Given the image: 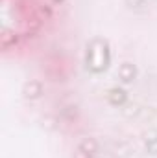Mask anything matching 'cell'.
<instances>
[{"instance_id":"cell-1","label":"cell","mask_w":157,"mask_h":158,"mask_svg":"<svg viewBox=\"0 0 157 158\" xmlns=\"http://www.w3.org/2000/svg\"><path fill=\"white\" fill-rule=\"evenodd\" d=\"M111 53L107 42L102 39H94L87 46V68L91 72H102L109 66Z\"/></svg>"},{"instance_id":"cell-2","label":"cell","mask_w":157,"mask_h":158,"mask_svg":"<svg viewBox=\"0 0 157 158\" xmlns=\"http://www.w3.org/2000/svg\"><path fill=\"white\" fill-rule=\"evenodd\" d=\"M41 94H43V85H41L39 81L32 79L30 83H26V85H24V96H26V98L35 99V98H39Z\"/></svg>"},{"instance_id":"cell-3","label":"cell","mask_w":157,"mask_h":158,"mask_svg":"<svg viewBox=\"0 0 157 158\" xmlns=\"http://www.w3.org/2000/svg\"><path fill=\"white\" fill-rule=\"evenodd\" d=\"M135 74H137V70H135V66L129 64V63H126V64H122V66L118 68V77L122 79L124 83L133 81V79H135Z\"/></svg>"},{"instance_id":"cell-4","label":"cell","mask_w":157,"mask_h":158,"mask_svg":"<svg viewBox=\"0 0 157 158\" xmlns=\"http://www.w3.org/2000/svg\"><path fill=\"white\" fill-rule=\"evenodd\" d=\"M96 149H98V143L92 138H87L79 143V153H83V155H94Z\"/></svg>"},{"instance_id":"cell-5","label":"cell","mask_w":157,"mask_h":158,"mask_svg":"<svg viewBox=\"0 0 157 158\" xmlns=\"http://www.w3.org/2000/svg\"><path fill=\"white\" fill-rule=\"evenodd\" d=\"M109 99H111L113 105H122V103L126 101V92H124L122 88H113V90L109 92Z\"/></svg>"},{"instance_id":"cell-6","label":"cell","mask_w":157,"mask_h":158,"mask_svg":"<svg viewBox=\"0 0 157 158\" xmlns=\"http://www.w3.org/2000/svg\"><path fill=\"white\" fill-rule=\"evenodd\" d=\"M17 42V35H13V33H9L7 30L2 33V46L4 48H9L11 44H15Z\"/></svg>"},{"instance_id":"cell-7","label":"cell","mask_w":157,"mask_h":158,"mask_svg":"<svg viewBox=\"0 0 157 158\" xmlns=\"http://www.w3.org/2000/svg\"><path fill=\"white\" fill-rule=\"evenodd\" d=\"M146 147H148V151H150V153H157V136H155V138L146 140Z\"/></svg>"},{"instance_id":"cell-8","label":"cell","mask_w":157,"mask_h":158,"mask_svg":"<svg viewBox=\"0 0 157 158\" xmlns=\"http://www.w3.org/2000/svg\"><path fill=\"white\" fill-rule=\"evenodd\" d=\"M126 2H128L129 7H141L144 4V0H126Z\"/></svg>"},{"instance_id":"cell-9","label":"cell","mask_w":157,"mask_h":158,"mask_svg":"<svg viewBox=\"0 0 157 158\" xmlns=\"http://www.w3.org/2000/svg\"><path fill=\"white\" fill-rule=\"evenodd\" d=\"M54 4H61V2H65V0H52Z\"/></svg>"}]
</instances>
